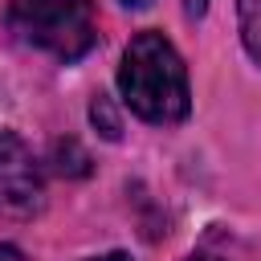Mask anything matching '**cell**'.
I'll return each mask as SVG.
<instances>
[{"mask_svg": "<svg viewBox=\"0 0 261 261\" xmlns=\"http://www.w3.org/2000/svg\"><path fill=\"white\" fill-rule=\"evenodd\" d=\"M118 94L130 106V114H139L143 122L167 126V122L188 118V110H192L188 69L163 33L143 29L130 37L122 65H118Z\"/></svg>", "mask_w": 261, "mask_h": 261, "instance_id": "cell-1", "label": "cell"}, {"mask_svg": "<svg viewBox=\"0 0 261 261\" xmlns=\"http://www.w3.org/2000/svg\"><path fill=\"white\" fill-rule=\"evenodd\" d=\"M8 24L24 45L53 53L57 61H77L98 41V20L90 0H12Z\"/></svg>", "mask_w": 261, "mask_h": 261, "instance_id": "cell-2", "label": "cell"}, {"mask_svg": "<svg viewBox=\"0 0 261 261\" xmlns=\"http://www.w3.org/2000/svg\"><path fill=\"white\" fill-rule=\"evenodd\" d=\"M45 204V175L29 143L12 130H0V216L29 220Z\"/></svg>", "mask_w": 261, "mask_h": 261, "instance_id": "cell-3", "label": "cell"}, {"mask_svg": "<svg viewBox=\"0 0 261 261\" xmlns=\"http://www.w3.org/2000/svg\"><path fill=\"white\" fill-rule=\"evenodd\" d=\"M237 29L249 61L261 65V0H237Z\"/></svg>", "mask_w": 261, "mask_h": 261, "instance_id": "cell-4", "label": "cell"}, {"mask_svg": "<svg viewBox=\"0 0 261 261\" xmlns=\"http://www.w3.org/2000/svg\"><path fill=\"white\" fill-rule=\"evenodd\" d=\"M53 159H57V171L61 175H86L90 171V155L77 147V139H61L53 147Z\"/></svg>", "mask_w": 261, "mask_h": 261, "instance_id": "cell-5", "label": "cell"}, {"mask_svg": "<svg viewBox=\"0 0 261 261\" xmlns=\"http://www.w3.org/2000/svg\"><path fill=\"white\" fill-rule=\"evenodd\" d=\"M90 118H94V126L102 122V135H106V139H118V130H122V122L114 118V110H110V102H106L102 94L94 98V106H90Z\"/></svg>", "mask_w": 261, "mask_h": 261, "instance_id": "cell-6", "label": "cell"}, {"mask_svg": "<svg viewBox=\"0 0 261 261\" xmlns=\"http://www.w3.org/2000/svg\"><path fill=\"white\" fill-rule=\"evenodd\" d=\"M184 12H188L192 20H200V16L208 12V0H184Z\"/></svg>", "mask_w": 261, "mask_h": 261, "instance_id": "cell-7", "label": "cell"}, {"mask_svg": "<svg viewBox=\"0 0 261 261\" xmlns=\"http://www.w3.org/2000/svg\"><path fill=\"white\" fill-rule=\"evenodd\" d=\"M0 261H24V253L16 245H0Z\"/></svg>", "mask_w": 261, "mask_h": 261, "instance_id": "cell-8", "label": "cell"}, {"mask_svg": "<svg viewBox=\"0 0 261 261\" xmlns=\"http://www.w3.org/2000/svg\"><path fill=\"white\" fill-rule=\"evenodd\" d=\"M86 261H135L130 253H102V257H86Z\"/></svg>", "mask_w": 261, "mask_h": 261, "instance_id": "cell-9", "label": "cell"}, {"mask_svg": "<svg viewBox=\"0 0 261 261\" xmlns=\"http://www.w3.org/2000/svg\"><path fill=\"white\" fill-rule=\"evenodd\" d=\"M188 261H228V257H216V253H196V257H188Z\"/></svg>", "mask_w": 261, "mask_h": 261, "instance_id": "cell-10", "label": "cell"}, {"mask_svg": "<svg viewBox=\"0 0 261 261\" xmlns=\"http://www.w3.org/2000/svg\"><path fill=\"white\" fill-rule=\"evenodd\" d=\"M122 4H126V8H147L151 0H122Z\"/></svg>", "mask_w": 261, "mask_h": 261, "instance_id": "cell-11", "label": "cell"}]
</instances>
